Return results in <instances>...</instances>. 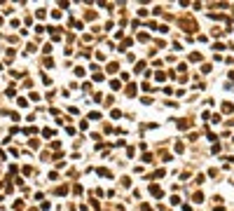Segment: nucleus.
Masks as SVG:
<instances>
[{
  "label": "nucleus",
  "mask_w": 234,
  "mask_h": 211,
  "mask_svg": "<svg viewBox=\"0 0 234 211\" xmlns=\"http://www.w3.org/2000/svg\"><path fill=\"white\" fill-rule=\"evenodd\" d=\"M150 195H152V197H157V199H162V197H164V190H162L159 185H155V183H152V185H150Z\"/></svg>",
  "instance_id": "obj_1"
},
{
  "label": "nucleus",
  "mask_w": 234,
  "mask_h": 211,
  "mask_svg": "<svg viewBox=\"0 0 234 211\" xmlns=\"http://www.w3.org/2000/svg\"><path fill=\"white\" fill-rule=\"evenodd\" d=\"M180 26H183L185 30H194V24H192L190 19H180Z\"/></svg>",
  "instance_id": "obj_2"
},
{
  "label": "nucleus",
  "mask_w": 234,
  "mask_h": 211,
  "mask_svg": "<svg viewBox=\"0 0 234 211\" xmlns=\"http://www.w3.org/2000/svg\"><path fill=\"white\" fill-rule=\"evenodd\" d=\"M190 124H192V120H178V127H180V129H187Z\"/></svg>",
  "instance_id": "obj_3"
},
{
  "label": "nucleus",
  "mask_w": 234,
  "mask_h": 211,
  "mask_svg": "<svg viewBox=\"0 0 234 211\" xmlns=\"http://www.w3.org/2000/svg\"><path fill=\"white\" fill-rule=\"evenodd\" d=\"M222 110H225V113H232V110H234V106L230 103V101H225V103H222Z\"/></svg>",
  "instance_id": "obj_4"
},
{
  "label": "nucleus",
  "mask_w": 234,
  "mask_h": 211,
  "mask_svg": "<svg viewBox=\"0 0 234 211\" xmlns=\"http://www.w3.org/2000/svg\"><path fill=\"white\" fill-rule=\"evenodd\" d=\"M99 174H101V176H105V178H112V174H110L108 169H99Z\"/></svg>",
  "instance_id": "obj_5"
},
{
  "label": "nucleus",
  "mask_w": 234,
  "mask_h": 211,
  "mask_svg": "<svg viewBox=\"0 0 234 211\" xmlns=\"http://www.w3.org/2000/svg\"><path fill=\"white\" fill-rule=\"evenodd\" d=\"M192 199H194V202H204V195H201V192H194Z\"/></svg>",
  "instance_id": "obj_6"
},
{
  "label": "nucleus",
  "mask_w": 234,
  "mask_h": 211,
  "mask_svg": "<svg viewBox=\"0 0 234 211\" xmlns=\"http://www.w3.org/2000/svg\"><path fill=\"white\" fill-rule=\"evenodd\" d=\"M127 94H129V96H134V94H136V85H129V87H127Z\"/></svg>",
  "instance_id": "obj_7"
},
{
  "label": "nucleus",
  "mask_w": 234,
  "mask_h": 211,
  "mask_svg": "<svg viewBox=\"0 0 234 211\" xmlns=\"http://www.w3.org/2000/svg\"><path fill=\"white\" fill-rule=\"evenodd\" d=\"M42 136H45V138H49V136H54V129H45V131H42Z\"/></svg>",
  "instance_id": "obj_8"
},
{
  "label": "nucleus",
  "mask_w": 234,
  "mask_h": 211,
  "mask_svg": "<svg viewBox=\"0 0 234 211\" xmlns=\"http://www.w3.org/2000/svg\"><path fill=\"white\" fill-rule=\"evenodd\" d=\"M162 176H164V169H159V171H155V174H152V178H162Z\"/></svg>",
  "instance_id": "obj_9"
},
{
  "label": "nucleus",
  "mask_w": 234,
  "mask_h": 211,
  "mask_svg": "<svg viewBox=\"0 0 234 211\" xmlns=\"http://www.w3.org/2000/svg\"><path fill=\"white\" fill-rule=\"evenodd\" d=\"M190 61H201V54H190Z\"/></svg>",
  "instance_id": "obj_10"
}]
</instances>
